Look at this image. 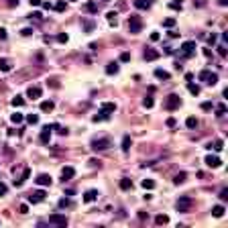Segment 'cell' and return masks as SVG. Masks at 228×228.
<instances>
[{"instance_id":"cell-11","label":"cell","mask_w":228,"mask_h":228,"mask_svg":"<svg viewBox=\"0 0 228 228\" xmlns=\"http://www.w3.org/2000/svg\"><path fill=\"white\" fill-rule=\"evenodd\" d=\"M43 200H45V192L43 190H37V192L29 193V202H31V204H39V202H43Z\"/></svg>"},{"instance_id":"cell-23","label":"cell","mask_w":228,"mask_h":228,"mask_svg":"<svg viewBox=\"0 0 228 228\" xmlns=\"http://www.w3.org/2000/svg\"><path fill=\"white\" fill-rule=\"evenodd\" d=\"M224 212H226L224 206H214V208H212V216L214 218H222V216H224Z\"/></svg>"},{"instance_id":"cell-35","label":"cell","mask_w":228,"mask_h":228,"mask_svg":"<svg viewBox=\"0 0 228 228\" xmlns=\"http://www.w3.org/2000/svg\"><path fill=\"white\" fill-rule=\"evenodd\" d=\"M25 104V98L23 96H14L12 98V106H14V108H19V106H23Z\"/></svg>"},{"instance_id":"cell-46","label":"cell","mask_w":228,"mask_h":228,"mask_svg":"<svg viewBox=\"0 0 228 228\" xmlns=\"http://www.w3.org/2000/svg\"><path fill=\"white\" fill-rule=\"evenodd\" d=\"M67 39H70V37H67L65 33H59V35H57V41L59 43H67Z\"/></svg>"},{"instance_id":"cell-16","label":"cell","mask_w":228,"mask_h":228,"mask_svg":"<svg viewBox=\"0 0 228 228\" xmlns=\"http://www.w3.org/2000/svg\"><path fill=\"white\" fill-rule=\"evenodd\" d=\"M92 120H94V122H102V120H110V112H106V110H102V108H100V112H98V114H94V116H92Z\"/></svg>"},{"instance_id":"cell-52","label":"cell","mask_w":228,"mask_h":228,"mask_svg":"<svg viewBox=\"0 0 228 228\" xmlns=\"http://www.w3.org/2000/svg\"><path fill=\"white\" fill-rule=\"evenodd\" d=\"M6 190H8V187H6V183H2V181H0V196H4V193H6Z\"/></svg>"},{"instance_id":"cell-58","label":"cell","mask_w":228,"mask_h":228,"mask_svg":"<svg viewBox=\"0 0 228 228\" xmlns=\"http://www.w3.org/2000/svg\"><path fill=\"white\" fill-rule=\"evenodd\" d=\"M218 4L220 6H228V0H218Z\"/></svg>"},{"instance_id":"cell-21","label":"cell","mask_w":228,"mask_h":228,"mask_svg":"<svg viewBox=\"0 0 228 228\" xmlns=\"http://www.w3.org/2000/svg\"><path fill=\"white\" fill-rule=\"evenodd\" d=\"M106 74H108V75L118 74V63H116V61H110L108 65H106Z\"/></svg>"},{"instance_id":"cell-7","label":"cell","mask_w":228,"mask_h":228,"mask_svg":"<svg viewBox=\"0 0 228 228\" xmlns=\"http://www.w3.org/2000/svg\"><path fill=\"white\" fill-rule=\"evenodd\" d=\"M49 224L67 226V216H63V214H51V216H49Z\"/></svg>"},{"instance_id":"cell-30","label":"cell","mask_w":228,"mask_h":228,"mask_svg":"<svg viewBox=\"0 0 228 228\" xmlns=\"http://www.w3.org/2000/svg\"><path fill=\"white\" fill-rule=\"evenodd\" d=\"M131 187H132V181L128 177H122V179H120V190H131Z\"/></svg>"},{"instance_id":"cell-5","label":"cell","mask_w":228,"mask_h":228,"mask_svg":"<svg viewBox=\"0 0 228 228\" xmlns=\"http://www.w3.org/2000/svg\"><path fill=\"white\" fill-rule=\"evenodd\" d=\"M192 197L190 196H183V197H179L177 200V204H175V208H177V212H190V208H192Z\"/></svg>"},{"instance_id":"cell-26","label":"cell","mask_w":228,"mask_h":228,"mask_svg":"<svg viewBox=\"0 0 228 228\" xmlns=\"http://www.w3.org/2000/svg\"><path fill=\"white\" fill-rule=\"evenodd\" d=\"M106 20H108V23L112 25V27H118V19H116V12L110 10L108 14H106Z\"/></svg>"},{"instance_id":"cell-19","label":"cell","mask_w":228,"mask_h":228,"mask_svg":"<svg viewBox=\"0 0 228 228\" xmlns=\"http://www.w3.org/2000/svg\"><path fill=\"white\" fill-rule=\"evenodd\" d=\"M131 147H132V139L128 135H124L122 136V147H120V149H122L124 153H128V151H131Z\"/></svg>"},{"instance_id":"cell-15","label":"cell","mask_w":228,"mask_h":228,"mask_svg":"<svg viewBox=\"0 0 228 228\" xmlns=\"http://www.w3.org/2000/svg\"><path fill=\"white\" fill-rule=\"evenodd\" d=\"M151 6H153V0H135V8H139V10H147Z\"/></svg>"},{"instance_id":"cell-17","label":"cell","mask_w":228,"mask_h":228,"mask_svg":"<svg viewBox=\"0 0 228 228\" xmlns=\"http://www.w3.org/2000/svg\"><path fill=\"white\" fill-rule=\"evenodd\" d=\"M74 175H75V169H74V167H70V165H67V167H63V169H61V177H63V181L71 179Z\"/></svg>"},{"instance_id":"cell-4","label":"cell","mask_w":228,"mask_h":228,"mask_svg":"<svg viewBox=\"0 0 228 228\" xmlns=\"http://www.w3.org/2000/svg\"><path fill=\"white\" fill-rule=\"evenodd\" d=\"M181 55L183 57H193V53H196V41H186V43H181Z\"/></svg>"},{"instance_id":"cell-48","label":"cell","mask_w":228,"mask_h":228,"mask_svg":"<svg viewBox=\"0 0 228 228\" xmlns=\"http://www.w3.org/2000/svg\"><path fill=\"white\" fill-rule=\"evenodd\" d=\"M220 200H222V202H226V200H228V190H226V187L220 192Z\"/></svg>"},{"instance_id":"cell-39","label":"cell","mask_w":228,"mask_h":228,"mask_svg":"<svg viewBox=\"0 0 228 228\" xmlns=\"http://www.w3.org/2000/svg\"><path fill=\"white\" fill-rule=\"evenodd\" d=\"M27 122L29 124H37L39 122V116L37 114H27Z\"/></svg>"},{"instance_id":"cell-47","label":"cell","mask_w":228,"mask_h":228,"mask_svg":"<svg viewBox=\"0 0 228 228\" xmlns=\"http://www.w3.org/2000/svg\"><path fill=\"white\" fill-rule=\"evenodd\" d=\"M20 35H23V37H31L33 35V29H29V27L23 29V31H20Z\"/></svg>"},{"instance_id":"cell-13","label":"cell","mask_w":228,"mask_h":228,"mask_svg":"<svg viewBox=\"0 0 228 228\" xmlns=\"http://www.w3.org/2000/svg\"><path fill=\"white\" fill-rule=\"evenodd\" d=\"M27 96L33 98V100H39V98H41V88H39V86H31V88L27 90Z\"/></svg>"},{"instance_id":"cell-29","label":"cell","mask_w":228,"mask_h":228,"mask_svg":"<svg viewBox=\"0 0 228 228\" xmlns=\"http://www.w3.org/2000/svg\"><path fill=\"white\" fill-rule=\"evenodd\" d=\"M214 110H216V116H218V118H222V116L226 114V104H218V106H214Z\"/></svg>"},{"instance_id":"cell-3","label":"cell","mask_w":228,"mask_h":228,"mask_svg":"<svg viewBox=\"0 0 228 228\" xmlns=\"http://www.w3.org/2000/svg\"><path fill=\"white\" fill-rule=\"evenodd\" d=\"M141 29H143V20H141V16L131 14V16H128V31H131L132 35H136V33H141Z\"/></svg>"},{"instance_id":"cell-27","label":"cell","mask_w":228,"mask_h":228,"mask_svg":"<svg viewBox=\"0 0 228 228\" xmlns=\"http://www.w3.org/2000/svg\"><path fill=\"white\" fill-rule=\"evenodd\" d=\"M167 222H169V216H167V214H159V216H155V224H167Z\"/></svg>"},{"instance_id":"cell-59","label":"cell","mask_w":228,"mask_h":228,"mask_svg":"<svg viewBox=\"0 0 228 228\" xmlns=\"http://www.w3.org/2000/svg\"><path fill=\"white\" fill-rule=\"evenodd\" d=\"M14 4H19V0H8V6H14Z\"/></svg>"},{"instance_id":"cell-41","label":"cell","mask_w":228,"mask_h":228,"mask_svg":"<svg viewBox=\"0 0 228 228\" xmlns=\"http://www.w3.org/2000/svg\"><path fill=\"white\" fill-rule=\"evenodd\" d=\"M163 27H165V29L175 27V19H165V20H163Z\"/></svg>"},{"instance_id":"cell-12","label":"cell","mask_w":228,"mask_h":228,"mask_svg":"<svg viewBox=\"0 0 228 228\" xmlns=\"http://www.w3.org/2000/svg\"><path fill=\"white\" fill-rule=\"evenodd\" d=\"M37 186H41V187H47V186H51V181H53V179H51V175H47V173H41V175H37Z\"/></svg>"},{"instance_id":"cell-56","label":"cell","mask_w":228,"mask_h":228,"mask_svg":"<svg viewBox=\"0 0 228 228\" xmlns=\"http://www.w3.org/2000/svg\"><path fill=\"white\" fill-rule=\"evenodd\" d=\"M29 4L31 6H41V0H29Z\"/></svg>"},{"instance_id":"cell-57","label":"cell","mask_w":228,"mask_h":228,"mask_svg":"<svg viewBox=\"0 0 228 228\" xmlns=\"http://www.w3.org/2000/svg\"><path fill=\"white\" fill-rule=\"evenodd\" d=\"M167 126H175V118H167Z\"/></svg>"},{"instance_id":"cell-49","label":"cell","mask_w":228,"mask_h":228,"mask_svg":"<svg viewBox=\"0 0 228 228\" xmlns=\"http://www.w3.org/2000/svg\"><path fill=\"white\" fill-rule=\"evenodd\" d=\"M19 212H20V214H27V212H29V206H27V204H20V206H19Z\"/></svg>"},{"instance_id":"cell-28","label":"cell","mask_w":228,"mask_h":228,"mask_svg":"<svg viewBox=\"0 0 228 228\" xmlns=\"http://www.w3.org/2000/svg\"><path fill=\"white\" fill-rule=\"evenodd\" d=\"M208 149H214V151H218V153H220L222 149H224V143H222V141L218 139V141H214V145L210 143V145H208Z\"/></svg>"},{"instance_id":"cell-22","label":"cell","mask_w":228,"mask_h":228,"mask_svg":"<svg viewBox=\"0 0 228 228\" xmlns=\"http://www.w3.org/2000/svg\"><path fill=\"white\" fill-rule=\"evenodd\" d=\"M84 10H86V12H92V14H94V12H98V4L94 2V0H90V2L84 4Z\"/></svg>"},{"instance_id":"cell-18","label":"cell","mask_w":228,"mask_h":228,"mask_svg":"<svg viewBox=\"0 0 228 228\" xmlns=\"http://www.w3.org/2000/svg\"><path fill=\"white\" fill-rule=\"evenodd\" d=\"M10 70H12V61H10V59H6V57H2V59H0V71L6 74V71H10Z\"/></svg>"},{"instance_id":"cell-37","label":"cell","mask_w":228,"mask_h":228,"mask_svg":"<svg viewBox=\"0 0 228 228\" xmlns=\"http://www.w3.org/2000/svg\"><path fill=\"white\" fill-rule=\"evenodd\" d=\"M186 177H187L186 173H177V175H175V179H173V183H175V186H179V183L186 181Z\"/></svg>"},{"instance_id":"cell-10","label":"cell","mask_w":228,"mask_h":228,"mask_svg":"<svg viewBox=\"0 0 228 228\" xmlns=\"http://www.w3.org/2000/svg\"><path fill=\"white\" fill-rule=\"evenodd\" d=\"M143 57L147 59V61H155V59L161 57V53H159L157 49H151V47H147V49H145V53H143Z\"/></svg>"},{"instance_id":"cell-20","label":"cell","mask_w":228,"mask_h":228,"mask_svg":"<svg viewBox=\"0 0 228 228\" xmlns=\"http://www.w3.org/2000/svg\"><path fill=\"white\" fill-rule=\"evenodd\" d=\"M53 108H55V104L51 100H43L41 102V112H51Z\"/></svg>"},{"instance_id":"cell-33","label":"cell","mask_w":228,"mask_h":228,"mask_svg":"<svg viewBox=\"0 0 228 228\" xmlns=\"http://www.w3.org/2000/svg\"><path fill=\"white\" fill-rule=\"evenodd\" d=\"M141 186H143L145 190H153V187H155V179H143Z\"/></svg>"},{"instance_id":"cell-6","label":"cell","mask_w":228,"mask_h":228,"mask_svg":"<svg viewBox=\"0 0 228 228\" xmlns=\"http://www.w3.org/2000/svg\"><path fill=\"white\" fill-rule=\"evenodd\" d=\"M179 106H181V98H179L177 94H169L167 100H165V108L167 110H175V108H179Z\"/></svg>"},{"instance_id":"cell-8","label":"cell","mask_w":228,"mask_h":228,"mask_svg":"<svg viewBox=\"0 0 228 228\" xmlns=\"http://www.w3.org/2000/svg\"><path fill=\"white\" fill-rule=\"evenodd\" d=\"M51 131H53V124H47V126H43L41 135H39V141H41L43 145H47L51 141Z\"/></svg>"},{"instance_id":"cell-25","label":"cell","mask_w":228,"mask_h":228,"mask_svg":"<svg viewBox=\"0 0 228 228\" xmlns=\"http://www.w3.org/2000/svg\"><path fill=\"white\" fill-rule=\"evenodd\" d=\"M100 108H102V110H106V112H110V114L116 112V104H114V102H104Z\"/></svg>"},{"instance_id":"cell-55","label":"cell","mask_w":228,"mask_h":228,"mask_svg":"<svg viewBox=\"0 0 228 228\" xmlns=\"http://www.w3.org/2000/svg\"><path fill=\"white\" fill-rule=\"evenodd\" d=\"M6 39V29H0V41H4Z\"/></svg>"},{"instance_id":"cell-43","label":"cell","mask_w":228,"mask_h":228,"mask_svg":"<svg viewBox=\"0 0 228 228\" xmlns=\"http://www.w3.org/2000/svg\"><path fill=\"white\" fill-rule=\"evenodd\" d=\"M120 61H131V53H128V51H124V53H120Z\"/></svg>"},{"instance_id":"cell-38","label":"cell","mask_w":228,"mask_h":228,"mask_svg":"<svg viewBox=\"0 0 228 228\" xmlns=\"http://www.w3.org/2000/svg\"><path fill=\"white\" fill-rule=\"evenodd\" d=\"M143 106H145V108H153V106H155V100H153L151 96H147V98L143 100Z\"/></svg>"},{"instance_id":"cell-40","label":"cell","mask_w":228,"mask_h":228,"mask_svg":"<svg viewBox=\"0 0 228 228\" xmlns=\"http://www.w3.org/2000/svg\"><path fill=\"white\" fill-rule=\"evenodd\" d=\"M169 8H173V10H181V0H173V2H169Z\"/></svg>"},{"instance_id":"cell-32","label":"cell","mask_w":228,"mask_h":228,"mask_svg":"<svg viewBox=\"0 0 228 228\" xmlns=\"http://www.w3.org/2000/svg\"><path fill=\"white\" fill-rule=\"evenodd\" d=\"M187 90H190L192 96H197V94H200V86H197V84H192V81L187 84Z\"/></svg>"},{"instance_id":"cell-14","label":"cell","mask_w":228,"mask_h":228,"mask_svg":"<svg viewBox=\"0 0 228 228\" xmlns=\"http://www.w3.org/2000/svg\"><path fill=\"white\" fill-rule=\"evenodd\" d=\"M98 200V192L96 190H88L84 193V202L86 204H92V202H96Z\"/></svg>"},{"instance_id":"cell-9","label":"cell","mask_w":228,"mask_h":228,"mask_svg":"<svg viewBox=\"0 0 228 228\" xmlns=\"http://www.w3.org/2000/svg\"><path fill=\"white\" fill-rule=\"evenodd\" d=\"M206 165L212 167V169H218V167L222 165V159L216 157V155H208V157H206Z\"/></svg>"},{"instance_id":"cell-24","label":"cell","mask_w":228,"mask_h":228,"mask_svg":"<svg viewBox=\"0 0 228 228\" xmlns=\"http://www.w3.org/2000/svg\"><path fill=\"white\" fill-rule=\"evenodd\" d=\"M29 175H31V169L27 167V169L23 171V175H20V179H14V186H23V183H25V179H29Z\"/></svg>"},{"instance_id":"cell-42","label":"cell","mask_w":228,"mask_h":228,"mask_svg":"<svg viewBox=\"0 0 228 228\" xmlns=\"http://www.w3.org/2000/svg\"><path fill=\"white\" fill-rule=\"evenodd\" d=\"M55 10H57V12H63V10H65V0H59V2L55 4Z\"/></svg>"},{"instance_id":"cell-51","label":"cell","mask_w":228,"mask_h":228,"mask_svg":"<svg viewBox=\"0 0 228 228\" xmlns=\"http://www.w3.org/2000/svg\"><path fill=\"white\" fill-rule=\"evenodd\" d=\"M65 206H70V200H65V197L59 200V208H65Z\"/></svg>"},{"instance_id":"cell-31","label":"cell","mask_w":228,"mask_h":228,"mask_svg":"<svg viewBox=\"0 0 228 228\" xmlns=\"http://www.w3.org/2000/svg\"><path fill=\"white\" fill-rule=\"evenodd\" d=\"M155 77L157 80H169V74L165 70H155Z\"/></svg>"},{"instance_id":"cell-2","label":"cell","mask_w":228,"mask_h":228,"mask_svg":"<svg viewBox=\"0 0 228 228\" xmlns=\"http://www.w3.org/2000/svg\"><path fill=\"white\" fill-rule=\"evenodd\" d=\"M112 147V141L108 136H102V139H94L92 141V151H106V149Z\"/></svg>"},{"instance_id":"cell-54","label":"cell","mask_w":228,"mask_h":228,"mask_svg":"<svg viewBox=\"0 0 228 228\" xmlns=\"http://www.w3.org/2000/svg\"><path fill=\"white\" fill-rule=\"evenodd\" d=\"M92 29H94V23H92V20H88V23H86V31H92Z\"/></svg>"},{"instance_id":"cell-53","label":"cell","mask_w":228,"mask_h":228,"mask_svg":"<svg viewBox=\"0 0 228 228\" xmlns=\"http://www.w3.org/2000/svg\"><path fill=\"white\" fill-rule=\"evenodd\" d=\"M47 84H49L51 88H59V81L57 80H51V81H47Z\"/></svg>"},{"instance_id":"cell-50","label":"cell","mask_w":228,"mask_h":228,"mask_svg":"<svg viewBox=\"0 0 228 228\" xmlns=\"http://www.w3.org/2000/svg\"><path fill=\"white\" fill-rule=\"evenodd\" d=\"M149 39H151V41L155 43V41H159V39H161V35H159V33L155 31V33H151V37H149Z\"/></svg>"},{"instance_id":"cell-60","label":"cell","mask_w":228,"mask_h":228,"mask_svg":"<svg viewBox=\"0 0 228 228\" xmlns=\"http://www.w3.org/2000/svg\"><path fill=\"white\" fill-rule=\"evenodd\" d=\"M74 2H75V0H74Z\"/></svg>"},{"instance_id":"cell-44","label":"cell","mask_w":228,"mask_h":228,"mask_svg":"<svg viewBox=\"0 0 228 228\" xmlns=\"http://www.w3.org/2000/svg\"><path fill=\"white\" fill-rule=\"evenodd\" d=\"M212 108H214L212 102H202V110H206V112H208V110H212Z\"/></svg>"},{"instance_id":"cell-1","label":"cell","mask_w":228,"mask_h":228,"mask_svg":"<svg viewBox=\"0 0 228 228\" xmlns=\"http://www.w3.org/2000/svg\"><path fill=\"white\" fill-rule=\"evenodd\" d=\"M197 80L204 81L206 86H216L218 84V74H214V71H210V70H202L200 75H197Z\"/></svg>"},{"instance_id":"cell-34","label":"cell","mask_w":228,"mask_h":228,"mask_svg":"<svg viewBox=\"0 0 228 228\" xmlns=\"http://www.w3.org/2000/svg\"><path fill=\"white\" fill-rule=\"evenodd\" d=\"M10 120H12V122H14V124H20V122H23V120H25V116L20 114V112H14V114L10 116Z\"/></svg>"},{"instance_id":"cell-36","label":"cell","mask_w":228,"mask_h":228,"mask_svg":"<svg viewBox=\"0 0 228 228\" xmlns=\"http://www.w3.org/2000/svg\"><path fill=\"white\" fill-rule=\"evenodd\" d=\"M186 124H187V128H196L197 126V118L196 116H190V118L186 120Z\"/></svg>"},{"instance_id":"cell-45","label":"cell","mask_w":228,"mask_h":228,"mask_svg":"<svg viewBox=\"0 0 228 228\" xmlns=\"http://www.w3.org/2000/svg\"><path fill=\"white\" fill-rule=\"evenodd\" d=\"M216 49H218V55H220V57H226V47L224 45H218Z\"/></svg>"}]
</instances>
